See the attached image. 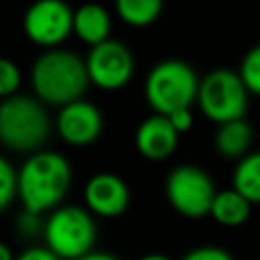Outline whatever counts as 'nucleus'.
<instances>
[{"label":"nucleus","instance_id":"f257e3e1","mask_svg":"<svg viewBox=\"0 0 260 260\" xmlns=\"http://www.w3.org/2000/svg\"><path fill=\"white\" fill-rule=\"evenodd\" d=\"M73 171L69 160L55 150H37L16 171V197L24 211L41 215L53 211L71 187Z\"/></svg>","mask_w":260,"mask_h":260},{"label":"nucleus","instance_id":"f03ea898","mask_svg":"<svg viewBox=\"0 0 260 260\" xmlns=\"http://www.w3.org/2000/svg\"><path fill=\"white\" fill-rule=\"evenodd\" d=\"M89 85L83 57L57 47L41 53L30 67V87L45 106H67L81 100Z\"/></svg>","mask_w":260,"mask_h":260},{"label":"nucleus","instance_id":"7ed1b4c3","mask_svg":"<svg viewBox=\"0 0 260 260\" xmlns=\"http://www.w3.org/2000/svg\"><path fill=\"white\" fill-rule=\"evenodd\" d=\"M51 120L45 104L35 95H10L0 100V144L14 152H37L47 142Z\"/></svg>","mask_w":260,"mask_h":260},{"label":"nucleus","instance_id":"20e7f679","mask_svg":"<svg viewBox=\"0 0 260 260\" xmlns=\"http://www.w3.org/2000/svg\"><path fill=\"white\" fill-rule=\"evenodd\" d=\"M199 77L195 69L181 59H162L150 67L144 79V100L152 114L169 116L191 108L197 102Z\"/></svg>","mask_w":260,"mask_h":260},{"label":"nucleus","instance_id":"39448f33","mask_svg":"<svg viewBox=\"0 0 260 260\" xmlns=\"http://www.w3.org/2000/svg\"><path fill=\"white\" fill-rule=\"evenodd\" d=\"M45 246L61 260H79L93 252L95 221L93 215L79 205H59L43 223Z\"/></svg>","mask_w":260,"mask_h":260},{"label":"nucleus","instance_id":"423d86ee","mask_svg":"<svg viewBox=\"0 0 260 260\" xmlns=\"http://www.w3.org/2000/svg\"><path fill=\"white\" fill-rule=\"evenodd\" d=\"M248 89L234 69H211L199 79L197 106L201 114L213 124H225L240 120L248 108Z\"/></svg>","mask_w":260,"mask_h":260},{"label":"nucleus","instance_id":"0eeeda50","mask_svg":"<svg viewBox=\"0 0 260 260\" xmlns=\"http://www.w3.org/2000/svg\"><path fill=\"white\" fill-rule=\"evenodd\" d=\"M215 185L205 169L197 165H179L175 167L165 181V195L169 205L183 217L199 219L209 215Z\"/></svg>","mask_w":260,"mask_h":260},{"label":"nucleus","instance_id":"6e6552de","mask_svg":"<svg viewBox=\"0 0 260 260\" xmlns=\"http://www.w3.org/2000/svg\"><path fill=\"white\" fill-rule=\"evenodd\" d=\"M22 30L32 45L57 49L73 32V10L65 0H35L22 16Z\"/></svg>","mask_w":260,"mask_h":260},{"label":"nucleus","instance_id":"1a4fd4ad","mask_svg":"<svg viewBox=\"0 0 260 260\" xmlns=\"http://www.w3.org/2000/svg\"><path fill=\"white\" fill-rule=\"evenodd\" d=\"M89 83L104 91H118L134 75V55L132 51L114 39H108L95 47H89L83 57Z\"/></svg>","mask_w":260,"mask_h":260},{"label":"nucleus","instance_id":"9d476101","mask_svg":"<svg viewBox=\"0 0 260 260\" xmlns=\"http://www.w3.org/2000/svg\"><path fill=\"white\" fill-rule=\"evenodd\" d=\"M104 130V116L95 104L75 100L57 114V134L69 146L93 144Z\"/></svg>","mask_w":260,"mask_h":260},{"label":"nucleus","instance_id":"9b49d317","mask_svg":"<svg viewBox=\"0 0 260 260\" xmlns=\"http://www.w3.org/2000/svg\"><path fill=\"white\" fill-rule=\"evenodd\" d=\"M83 203L91 215L106 219L118 217L130 203V189L126 181L114 173H95L83 187Z\"/></svg>","mask_w":260,"mask_h":260},{"label":"nucleus","instance_id":"f8f14e48","mask_svg":"<svg viewBox=\"0 0 260 260\" xmlns=\"http://www.w3.org/2000/svg\"><path fill=\"white\" fill-rule=\"evenodd\" d=\"M179 136L181 134L171 126L167 116L150 114L138 124L134 134V144L144 158L165 160L175 152L179 144Z\"/></svg>","mask_w":260,"mask_h":260},{"label":"nucleus","instance_id":"ddd939ff","mask_svg":"<svg viewBox=\"0 0 260 260\" xmlns=\"http://www.w3.org/2000/svg\"><path fill=\"white\" fill-rule=\"evenodd\" d=\"M112 16L98 2H85L73 10V35L87 47H95L110 39Z\"/></svg>","mask_w":260,"mask_h":260},{"label":"nucleus","instance_id":"4468645a","mask_svg":"<svg viewBox=\"0 0 260 260\" xmlns=\"http://www.w3.org/2000/svg\"><path fill=\"white\" fill-rule=\"evenodd\" d=\"M252 136H254V130L246 122V118L232 120V122L217 126L215 134H213V146H215L217 154H221L223 158L240 160L242 156H246L250 152Z\"/></svg>","mask_w":260,"mask_h":260},{"label":"nucleus","instance_id":"2eb2a0df","mask_svg":"<svg viewBox=\"0 0 260 260\" xmlns=\"http://www.w3.org/2000/svg\"><path fill=\"white\" fill-rule=\"evenodd\" d=\"M250 211H252V203L244 195H240L236 189L230 187V189H223V191L215 193L209 215L219 225L238 228V225L248 221Z\"/></svg>","mask_w":260,"mask_h":260},{"label":"nucleus","instance_id":"dca6fc26","mask_svg":"<svg viewBox=\"0 0 260 260\" xmlns=\"http://www.w3.org/2000/svg\"><path fill=\"white\" fill-rule=\"evenodd\" d=\"M232 189L244 195L252 205L260 203V150L242 156L232 173Z\"/></svg>","mask_w":260,"mask_h":260},{"label":"nucleus","instance_id":"f3484780","mask_svg":"<svg viewBox=\"0 0 260 260\" xmlns=\"http://www.w3.org/2000/svg\"><path fill=\"white\" fill-rule=\"evenodd\" d=\"M162 4V0H114V10L124 24L146 28L158 20Z\"/></svg>","mask_w":260,"mask_h":260},{"label":"nucleus","instance_id":"a211bd4d","mask_svg":"<svg viewBox=\"0 0 260 260\" xmlns=\"http://www.w3.org/2000/svg\"><path fill=\"white\" fill-rule=\"evenodd\" d=\"M248 93L252 95H260V43L254 45L244 57H242V63H240V69H238Z\"/></svg>","mask_w":260,"mask_h":260},{"label":"nucleus","instance_id":"6ab92c4d","mask_svg":"<svg viewBox=\"0 0 260 260\" xmlns=\"http://www.w3.org/2000/svg\"><path fill=\"white\" fill-rule=\"evenodd\" d=\"M22 75L14 61L8 57H0V100H6L10 95L18 93Z\"/></svg>","mask_w":260,"mask_h":260},{"label":"nucleus","instance_id":"aec40b11","mask_svg":"<svg viewBox=\"0 0 260 260\" xmlns=\"http://www.w3.org/2000/svg\"><path fill=\"white\" fill-rule=\"evenodd\" d=\"M16 197V171L0 154V211H4Z\"/></svg>","mask_w":260,"mask_h":260},{"label":"nucleus","instance_id":"412c9836","mask_svg":"<svg viewBox=\"0 0 260 260\" xmlns=\"http://www.w3.org/2000/svg\"><path fill=\"white\" fill-rule=\"evenodd\" d=\"M183 260H234V256L219 246H199L189 250Z\"/></svg>","mask_w":260,"mask_h":260},{"label":"nucleus","instance_id":"4be33fe9","mask_svg":"<svg viewBox=\"0 0 260 260\" xmlns=\"http://www.w3.org/2000/svg\"><path fill=\"white\" fill-rule=\"evenodd\" d=\"M167 118H169L171 126H173V128H175L179 134H183V132L191 130V126H193V112H191V108H183V110H177V112L169 114Z\"/></svg>","mask_w":260,"mask_h":260},{"label":"nucleus","instance_id":"5701e85b","mask_svg":"<svg viewBox=\"0 0 260 260\" xmlns=\"http://www.w3.org/2000/svg\"><path fill=\"white\" fill-rule=\"evenodd\" d=\"M14 260H61L57 254H53L47 246H30L22 250Z\"/></svg>","mask_w":260,"mask_h":260},{"label":"nucleus","instance_id":"b1692460","mask_svg":"<svg viewBox=\"0 0 260 260\" xmlns=\"http://www.w3.org/2000/svg\"><path fill=\"white\" fill-rule=\"evenodd\" d=\"M79 260H120L118 256H114V254H110V252H89L87 256H83V258H79Z\"/></svg>","mask_w":260,"mask_h":260},{"label":"nucleus","instance_id":"393cba45","mask_svg":"<svg viewBox=\"0 0 260 260\" xmlns=\"http://www.w3.org/2000/svg\"><path fill=\"white\" fill-rule=\"evenodd\" d=\"M16 256H12V250L4 244V242H0V260H14Z\"/></svg>","mask_w":260,"mask_h":260},{"label":"nucleus","instance_id":"a878e982","mask_svg":"<svg viewBox=\"0 0 260 260\" xmlns=\"http://www.w3.org/2000/svg\"><path fill=\"white\" fill-rule=\"evenodd\" d=\"M138 260H171V258L165 256V254H156V252H152V254H144V256L138 258Z\"/></svg>","mask_w":260,"mask_h":260}]
</instances>
